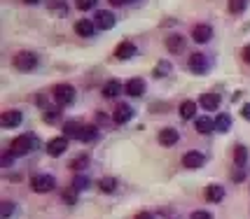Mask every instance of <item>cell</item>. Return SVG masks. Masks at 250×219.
<instances>
[{
  "instance_id": "obj_18",
  "label": "cell",
  "mask_w": 250,
  "mask_h": 219,
  "mask_svg": "<svg viewBox=\"0 0 250 219\" xmlns=\"http://www.w3.org/2000/svg\"><path fill=\"white\" fill-rule=\"evenodd\" d=\"M225 198V189L220 184H210L206 189V201H210V203H220Z\"/></svg>"
},
{
  "instance_id": "obj_3",
  "label": "cell",
  "mask_w": 250,
  "mask_h": 219,
  "mask_svg": "<svg viewBox=\"0 0 250 219\" xmlns=\"http://www.w3.org/2000/svg\"><path fill=\"white\" fill-rule=\"evenodd\" d=\"M54 100L59 105H70L75 100V89L70 84H56L54 87Z\"/></svg>"
},
{
  "instance_id": "obj_17",
  "label": "cell",
  "mask_w": 250,
  "mask_h": 219,
  "mask_svg": "<svg viewBox=\"0 0 250 219\" xmlns=\"http://www.w3.org/2000/svg\"><path fill=\"white\" fill-rule=\"evenodd\" d=\"M122 91H124V89H122L120 82H117V79H110L108 84L103 87V96H105V98H117Z\"/></svg>"
},
{
  "instance_id": "obj_8",
  "label": "cell",
  "mask_w": 250,
  "mask_h": 219,
  "mask_svg": "<svg viewBox=\"0 0 250 219\" xmlns=\"http://www.w3.org/2000/svg\"><path fill=\"white\" fill-rule=\"evenodd\" d=\"M23 119V114L19 110H7V112H2V117H0V124H2V128H14V126H19Z\"/></svg>"
},
{
  "instance_id": "obj_24",
  "label": "cell",
  "mask_w": 250,
  "mask_h": 219,
  "mask_svg": "<svg viewBox=\"0 0 250 219\" xmlns=\"http://www.w3.org/2000/svg\"><path fill=\"white\" fill-rule=\"evenodd\" d=\"M196 112V103H192V100H185L183 105H180V117L183 119H192Z\"/></svg>"
},
{
  "instance_id": "obj_26",
  "label": "cell",
  "mask_w": 250,
  "mask_h": 219,
  "mask_svg": "<svg viewBox=\"0 0 250 219\" xmlns=\"http://www.w3.org/2000/svg\"><path fill=\"white\" fill-rule=\"evenodd\" d=\"M248 7V0H229V12L231 14H241Z\"/></svg>"
},
{
  "instance_id": "obj_2",
  "label": "cell",
  "mask_w": 250,
  "mask_h": 219,
  "mask_svg": "<svg viewBox=\"0 0 250 219\" xmlns=\"http://www.w3.org/2000/svg\"><path fill=\"white\" fill-rule=\"evenodd\" d=\"M12 63L17 70H21V73H31L38 68V56L33 54V52H19V54L12 58Z\"/></svg>"
},
{
  "instance_id": "obj_25",
  "label": "cell",
  "mask_w": 250,
  "mask_h": 219,
  "mask_svg": "<svg viewBox=\"0 0 250 219\" xmlns=\"http://www.w3.org/2000/svg\"><path fill=\"white\" fill-rule=\"evenodd\" d=\"M98 138V131L94 126H84L82 128V135H80V140H84V143H91V140H96Z\"/></svg>"
},
{
  "instance_id": "obj_11",
  "label": "cell",
  "mask_w": 250,
  "mask_h": 219,
  "mask_svg": "<svg viewBox=\"0 0 250 219\" xmlns=\"http://www.w3.org/2000/svg\"><path fill=\"white\" fill-rule=\"evenodd\" d=\"M96 26L101 31H110V28L115 26V14H110L108 10L96 12Z\"/></svg>"
},
{
  "instance_id": "obj_29",
  "label": "cell",
  "mask_w": 250,
  "mask_h": 219,
  "mask_svg": "<svg viewBox=\"0 0 250 219\" xmlns=\"http://www.w3.org/2000/svg\"><path fill=\"white\" fill-rule=\"evenodd\" d=\"M168 73H171V63L159 61V63H157V70H154V75H157V77H164V75H168Z\"/></svg>"
},
{
  "instance_id": "obj_21",
  "label": "cell",
  "mask_w": 250,
  "mask_h": 219,
  "mask_svg": "<svg viewBox=\"0 0 250 219\" xmlns=\"http://www.w3.org/2000/svg\"><path fill=\"white\" fill-rule=\"evenodd\" d=\"M82 124H77V121H68L63 126V133H65V138H80L82 135Z\"/></svg>"
},
{
  "instance_id": "obj_39",
  "label": "cell",
  "mask_w": 250,
  "mask_h": 219,
  "mask_svg": "<svg viewBox=\"0 0 250 219\" xmlns=\"http://www.w3.org/2000/svg\"><path fill=\"white\" fill-rule=\"evenodd\" d=\"M241 112H243V119L250 121V105H243V108H241Z\"/></svg>"
},
{
  "instance_id": "obj_32",
  "label": "cell",
  "mask_w": 250,
  "mask_h": 219,
  "mask_svg": "<svg viewBox=\"0 0 250 219\" xmlns=\"http://www.w3.org/2000/svg\"><path fill=\"white\" fill-rule=\"evenodd\" d=\"M73 186H75V189H87V186H89V180L84 175H77L75 180H73Z\"/></svg>"
},
{
  "instance_id": "obj_36",
  "label": "cell",
  "mask_w": 250,
  "mask_h": 219,
  "mask_svg": "<svg viewBox=\"0 0 250 219\" xmlns=\"http://www.w3.org/2000/svg\"><path fill=\"white\" fill-rule=\"evenodd\" d=\"M189 219H213L210 217V212H204V210H196V212H192V217Z\"/></svg>"
},
{
  "instance_id": "obj_14",
  "label": "cell",
  "mask_w": 250,
  "mask_h": 219,
  "mask_svg": "<svg viewBox=\"0 0 250 219\" xmlns=\"http://www.w3.org/2000/svg\"><path fill=\"white\" fill-rule=\"evenodd\" d=\"M143 89H145V82H143L141 77H133V79H129V82L124 84V91H126L129 96H143Z\"/></svg>"
},
{
  "instance_id": "obj_38",
  "label": "cell",
  "mask_w": 250,
  "mask_h": 219,
  "mask_svg": "<svg viewBox=\"0 0 250 219\" xmlns=\"http://www.w3.org/2000/svg\"><path fill=\"white\" fill-rule=\"evenodd\" d=\"M241 54H243V61H246V63H250V44H246V47H243V52H241Z\"/></svg>"
},
{
  "instance_id": "obj_9",
  "label": "cell",
  "mask_w": 250,
  "mask_h": 219,
  "mask_svg": "<svg viewBox=\"0 0 250 219\" xmlns=\"http://www.w3.org/2000/svg\"><path fill=\"white\" fill-rule=\"evenodd\" d=\"M68 149V138H52L47 143V154L49 156H61Z\"/></svg>"
},
{
  "instance_id": "obj_4",
  "label": "cell",
  "mask_w": 250,
  "mask_h": 219,
  "mask_svg": "<svg viewBox=\"0 0 250 219\" xmlns=\"http://www.w3.org/2000/svg\"><path fill=\"white\" fill-rule=\"evenodd\" d=\"M54 177L52 175H35L31 182V189L35 194H47V191H52L54 189Z\"/></svg>"
},
{
  "instance_id": "obj_7",
  "label": "cell",
  "mask_w": 250,
  "mask_h": 219,
  "mask_svg": "<svg viewBox=\"0 0 250 219\" xmlns=\"http://www.w3.org/2000/svg\"><path fill=\"white\" fill-rule=\"evenodd\" d=\"M189 70L194 73V75H204V73H208V58L204 54H192L189 56Z\"/></svg>"
},
{
  "instance_id": "obj_35",
  "label": "cell",
  "mask_w": 250,
  "mask_h": 219,
  "mask_svg": "<svg viewBox=\"0 0 250 219\" xmlns=\"http://www.w3.org/2000/svg\"><path fill=\"white\" fill-rule=\"evenodd\" d=\"M84 165H87V156H77L75 161L70 164V168H75V170H82Z\"/></svg>"
},
{
  "instance_id": "obj_23",
  "label": "cell",
  "mask_w": 250,
  "mask_h": 219,
  "mask_svg": "<svg viewBox=\"0 0 250 219\" xmlns=\"http://www.w3.org/2000/svg\"><path fill=\"white\" fill-rule=\"evenodd\" d=\"M229 128H231V117L229 114H220L218 119H215V131L227 133Z\"/></svg>"
},
{
  "instance_id": "obj_15",
  "label": "cell",
  "mask_w": 250,
  "mask_h": 219,
  "mask_svg": "<svg viewBox=\"0 0 250 219\" xmlns=\"http://www.w3.org/2000/svg\"><path fill=\"white\" fill-rule=\"evenodd\" d=\"M199 105L204 110H218L220 108V96L218 93H204V96L199 98Z\"/></svg>"
},
{
  "instance_id": "obj_16",
  "label": "cell",
  "mask_w": 250,
  "mask_h": 219,
  "mask_svg": "<svg viewBox=\"0 0 250 219\" xmlns=\"http://www.w3.org/2000/svg\"><path fill=\"white\" fill-rule=\"evenodd\" d=\"M175 143H178V131H173V128H164V131L159 133V145H164V147H173Z\"/></svg>"
},
{
  "instance_id": "obj_1",
  "label": "cell",
  "mask_w": 250,
  "mask_h": 219,
  "mask_svg": "<svg viewBox=\"0 0 250 219\" xmlns=\"http://www.w3.org/2000/svg\"><path fill=\"white\" fill-rule=\"evenodd\" d=\"M12 154L14 156H23V154H28L33 149V147H38V135H33V133H23V135H19V138H14L12 140Z\"/></svg>"
},
{
  "instance_id": "obj_37",
  "label": "cell",
  "mask_w": 250,
  "mask_h": 219,
  "mask_svg": "<svg viewBox=\"0 0 250 219\" xmlns=\"http://www.w3.org/2000/svg\"><path fill=\"white\" fill-rule=\"evenodd\" d=\"M12 159H14V154L12 152H2V156H0V161H2V165H10Z\"/></svg>"
},
{
  "instance_id": "obj_10",
  "label": "cell",
  "mask_w": 250,
  "mask_h": 219,
  "mask_svg": "<svg viewBox=\"0 0 250 219\" xmlns=\"http://www.w3.org/2000/svg\"><path fill=\"white\" fill-rule=\"evenodd\" d=\"M133 54H136V44L129 42V40L120 42L117 49H115V58H120V61H126V58H131Z\"/></svg>"
},
{
  "instance_id": "obj_31",
  "label": "cell",
  "mask_w": 250,
  "mask_h": 219,
  "mask_svg": "<svg viewBox=\"0 0 250 219\" xmlns=\"http://www.w3.org/2000/svg\"><path fill=\"white\" fill-rule=\"evenodd\" d=\"M75 5H77V10L89 12L91 7H96V0H75Z\"/></svg>"
},
{
  "instance_id": "obj_12",
  "label": "cell",
  "mask_w": 250,
  "mask_h": 219,
  "mask_svg": "<svg viewBox=\"0 0 250 219\" xmlns=\"http://www.w3.org/2000/svg\"><path fill=\"white\" fill-rule=\"evenodd\" d=\"M131 117H133V110H131L129 105H117L115 112H112V121H115V124H126Z\"/></svg>"
},
{
  "instance_id": "obj_34",
  "label": "cell",
  "mask_w": 250,
  "mask_h": 219,
  "mask_svg": "<svg viewBox=\"0 0 250 219\" xmlns=\"http://www.w3.org/2000/svg\"><path fill=\"white\" fill-rule=\"evenodd\" d=\"M75 198H77L75 186H73V189H65V191H63V201H65V203H75Z\"/></svg>"
},
{
  "instance_id": "obj_20",
  "label": "cell",
  "mask_w": 250,
  "mask_h": 219,
  "mask_svg": "<svg viewBox=\"0 0 250 219\" xmlns=\"http://www.w3.org/2000/svg\"><path fill=\"white\" fill-rule=\"evenodd\" d=\"M47 7H49V12H54L56 17H65V14H68V5H65V0H49V2H47Z\"/></svg>"
},
{
  "instance_id": "obj_30",
  "label": "cell",
  "mask_w": 250,
  "mask_h": 219,
  "mask_svg": "<svg viewBox=\"0 0 250 219\" xmlns=\"http://www.w3.org/2000/svg\"><path fill=\"white\" fill-rule=\"evenodd\" d=\"M14 212V203H10V201H2V205H0V215H2V219H7Z\"/></svg>"
},
{
  "instance_id": "obj_22",
  "label": "cell",
  "mask_w": 250,
  "mask_h": 219,
  "mask_svg": "<svg viewBox=\"0 0 250 219\" xmlns=\"http://www.w3.org/2000/svg\"><path fill=\"white\" fill-rule=\"evenodd\" d=\"M196 131H199V133H204V135H208L210 131H215V121L206 119V117L196 119Z\"/></svg>"
},
{
  "instance_id": "obj_19",
  "label": "cell",
  "mask_w": 250,
  "mask_h": 219,
  "mask_svg": "<svg viewBox=\"0 0 250 219\" xmlns=\"http://www.w3.org/2000/svg\"><path fill=\"white\" fill-rule=\"evenodd\" d=\"M75 33L82 35V37H89V35H94V23L89 21V19H80L75 23Z\"/></svg>"
},
{
  "instance_id": "obj_33",
  "label": "cell",
  "mask_w": 250,
  "mask_h": 219,
  "mask_svg": "<svg viewBox=\"0 0 250 219\" xmlns=\"http://www.w3.org/2000/svg\"><path fill=\"white\" fill-rule=\"evenodd\" d=\"M59 117H61V112H59V110H54V112H52V110H49V112H44V121H47V124L59 121Z\"/></svg>"
},
{
  "instance_id": "obj_41",
  "label": "cell",
  "mask_w": 250,
  "mask_h": 219,
  "mask_svg": "<svg viewBox=\"0 0 250 219\" xmlns=\"http://www.w3.org/2000/svg\"><path fill=\"white\" fill-rule=\"evenodd\" d=\"M136 219H152V215H147V212H143V215H138Z\"/></svg>"
},
{
  "instance_id": "obj_40",
  "label": "cell",
  "mask_w": 250,
  "mask_h": 219,
  "mask_svg": "<svg viewBox=\"0 0 250 219\" xmlns=\"http://www.w3.org/2000/svg\"><path fill=\"white\" fill-rule=\"evenodd\" d=\"M110 5H117V7H120V5H124V2H129V0H108Z\"/></svg>"
},
{
  "instance_id": "obj_42",
  "label": "cell",
  "mask_w": 250,
  "mask_h": 219,
  "mask_svg": "<svg viewBox=\"0 0 250 219\" xmlns=\"http://www.w3.org/2000/svg\"><path fill=\"white\" fill-rule=\"evenodd\" d=\"M23 2H28V5H35V2H40V0H23Z\"/></svg>"
},
{
  "instance_id": "obj_13",
  "label": "cell",
  "mask_w": 250,
  "mask_h": 219,
  "mask_svg": "<svg viewBox=\"0 0 250 219\" xmlns=\"http://www.w3.org/2000/svg\"><path fill=\"white\" fill-rule=\"evenodd\" d=\"M204 164H206V159H204V154H199V152H187L183 156V165L185 168H201Z\"/></svg>"
},
{
  "instance_id": "obj_5",
  "label": "cell",
  "mask_w": 250,
  "mask_h": 219,
  "mask_svg": "<svg viewBox=\"0 0 250 219\" xmlns=\"http://www.w3.org/2000/svg\"><path fill=\"white\" fill-rule=\"evenodd\" d=\"M185 47H187V42L180 33H171L168 37H166V49H168L171 54H183Z\"/></svg>"
},
{
  "instance_id": "obj_28",
  "label": "cell",
  "mask_w": 250,
  "mask_h": 219,
  "mask_svg": "<svg viewBox=\"0 0 250 219\" xmlns=\"http://www.w3.org/2000/svg\"><path fill=\"white\" fill-rule=\"evenodd\" d=\"M234 159H236V165H243L246 161H248V149L246 147H236V152H234Z\"/></svg>"
},
{
  "instance_id": "obj_27",
  "label": "cell",
  "mask_w": 250,
  "mask_h": 219,
  "mask_svg": "<svg viewBox=\"0 0 250 219\" xmlns=\"http://www.w3.org/2000/svg\"><path fill=\"white\" fill-rule=\"evenodd\" d=\"M115 180H112V177H103V180H101V182H98V189H101V191H103V194H110V191H115Z\"/></svg>"
},
{
  "instance_id": "obj_6",
  "label": "cell",
  "mask_w": 250,
  "mask_h": 219,
  "mask_svg": "<svg viewBox=\"0 0 250 219\" xmlns=\"http://www.w3.org/2000/svg\"><path fill=\"white\" fill-rule=\"evenodd\" d=\"M210 37H213V28H210L208 23H196L194 28H192V40H194V42L204 44V42H208Z\"/></svg>"
}]
</instances>
